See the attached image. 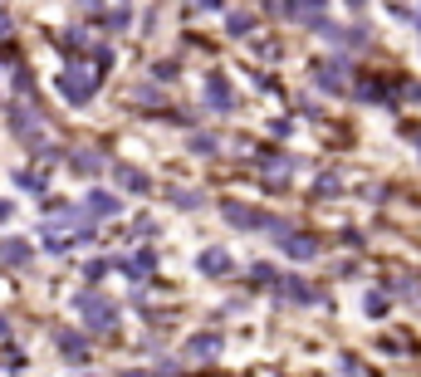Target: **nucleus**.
<instances>
[{
	"mask_svg": "<svg viewBox=\"0 0 421 377\" xmlns=\"http://www.w3.org/2000/svg\"><path fill=\"white\" fill-rule=\"evenodd\" d=\"M0 255H5L10 265H25V255H30V250H25V240H5V250H0Z\"/></svg>",
	"mask_w": 421,
	"mask_h": 377,
	"instance_id": "obj_2",
	"label": "nucleus"
},
{
	"mask_svg": "<svg viewBox=\"0 0 421 377\" xmlns=\"http://www.w3.org/2000/svg\"><path fill=\"white\" fill-rule=\"evenodd\" d=\"M64 94L74 98V103H84V98H89V79H79V74H69V79H64Z\"/></svg>",
	"mask_w": 421,
	"mask_h": 377,
	"instance_id": "obj_1",
	"label": "nucleus"
}]
</instances>
